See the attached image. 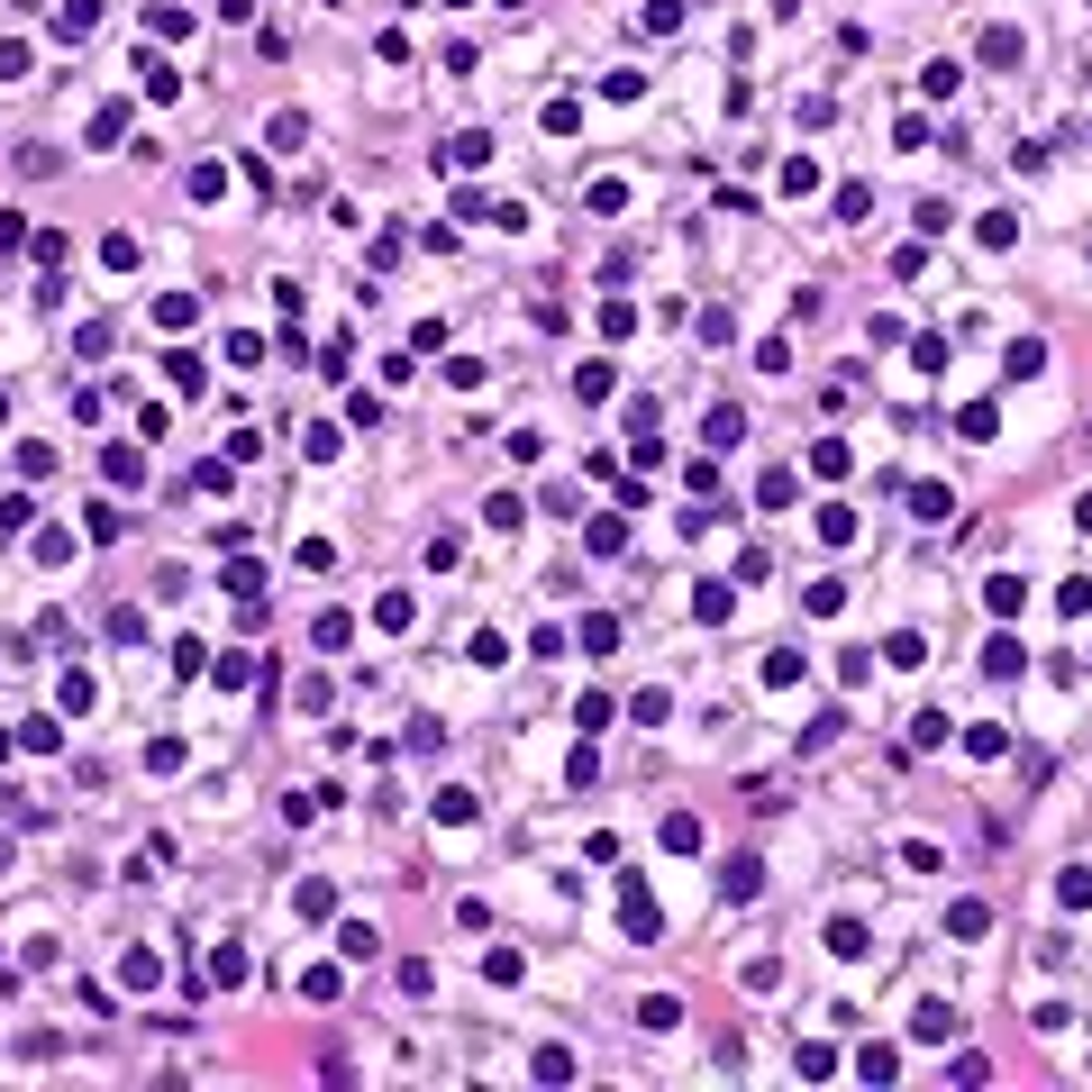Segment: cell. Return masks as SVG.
<instances>
[{"instance_id":"obj_30","label":"cell","mask_w":1092,"mask_h":1092,"mask_svg":"<svg viewBox=\"0 0 1092 1092\" xmlns=\"http://www.w3.org/2000/svg\"><path fill=\"white\" fill-rule=\"evenodd\" d=\"M374 619H383V629L401 637V629H410V592H383V601H374Z\"/></svg>"},{"instance_id":"obj_7","label":"cell","mask_w":1092,"mask_h":1092,"mask_svg":"<svg viewBox=\"0 0 1092 1092\" xmlns=\"http://www.w3.org/2000/svg\"><path fill=\"white\" fill-rule=\"evenodd\" d=\"M947 938H993V910H983V902H956V910H947Z\"/></svg>"},{"instance_id":"obj_1","label":"cell","mask_w":1092,"mask_h":1092,"mask_svg":"<svg viewBox=\"0 0 1092 1092\" xmlns=\"http://www.w3.org/2000/svg\"><path fill=\"white\" fill-rule=\"evenodd\" d=\"M619 920H629L637 947H656V938H665V920H656V902H647V884H637V874H619Z\"/></svg>"},{"instance_id":"obj_34","label":"cell","mask_w":1092,"mask_h":1092,"mask_svg":"<svg viewBox=\"0 0 1092 1092\" xmlns=\"http://www.w3.org/2000/svg\"><path fill=\"white\" fill-rule=\"evenodd\" d=\"M0 83H28V46H19V37L0 46Z\"/></svg>"},{"instance_id":"obj_17","label":"cell","mask_w":1092,"mask_h":1092,"mask_svg":"<svg viewBox=\"0 0 1092 1092\" xmlns=\"http://www.w3.org/2000/svg\"><path fill=\"white\" fill-rule=\"evenodd\" d=\"M629 546V510H611V520H592V556H619Z\"/></svg>"},{"instance_id":"obj_18","label":"cell","mask_w":1092,"mask_h":1092,"mask_svg":"<svg viewBox=\"0 0 1092 1092\" xmlns=\"http://www.w3.org/2000/svg\"><path fill=\"white\" fill-rule=\"evenodd\" d=\"M674 1020H683L674 993H647V1001H637V1029H674Z\"/></svg>"},{"instance_id":"obj_12","label":"cell","mask_w":1092,"mask_h":1092,"mask_svg":"<svg viewBox=\"0 0 1092 1092\" xmlns=\"http://www.w3.org/2000/svg\"><path fill=\"white\" fill-rule=\"evenodd\" d=\"M210 983H219V993H237V983H247V947H219V956H210Z\"/></svg>"},{"instance_id":"obj_20","label":"cell","mask_w":1092,"mask_h":1092,"mask_svg":"<svg viewBox=\"0 0 1092 1092\" xmlns=\"http://www.w3.org/2000/svg\"><path fill=\"white\" fill-rule=\"evenodd\" d=\"M856 1074H865V1084H892V1074H902V1056H892V1046H865Z\"/></svg>"},{"instance_id":"obj_8","label":"cell","mask_w":1092,"mask_h":1092,"mask_svg":"<svg viewBox=\"0 0 1092 1092\" xmlns=\"http://www.w3.org/2000/svg\"><path fill=\"white\" fill-rule=\"evenodd\" d=\"M136 474H146V465H136V447H101V483H119V492H128Z\"/></svg>"},{"instance_id":"obj_21","label":"cell","mask_w":1092,"mask_h":1092,"mask_svg":"<svg viewBox=\"0 0 1092 1092\" xmlns=\"http://www.w3.org/2000/svg\"><path fill=\"white\" fill-rule=\"evenodd\" d=\"M637 28H647V37H674V28H683V0H647V19H637Z\"/></svg>"},{"instance_id":"obj_35","label":"cell","mask_w":1092,"mask_h":1092,"mask_svg":"<svg viewBox=\"0 0 1092 1092\" xmlns=\"http://www.w3.org/2000/svg\"><path fill=\"white\" fill-rule=\"evenodd\" d=\"M1056 892H1066V902L1084 910V902H1092V865H1074V874H1066V884H1056Z\"/></svg>"},{"instance_id":"obj_14","label":"cell","mask_w":1092,"mask_h":1092,"mask_svg":"<svg viewBox=\"0 0 1092 1092\" xmlns=\"http://www.w3.org/2000/svg\"><path fill=\"white\" fill-rule=\"evenodd\" d=\"M702 437H710V447H738V437H747V419H738V410L720 401V410H710V419H702Z\"/></svg>"},{"instance_id":"obj_36","label":"cell","mask_w":1092,"mask_h":1092,"mask_svg":"<svg viewBox=\"0 0 1092 1092\" xmlns=\"http://www.w3.org/2000/svg\"><path fill=\"white\" fill-rule=\"evenodd\" d=\"M10 747H19V738H0V756H10Z\"/></svg>"},{"instance_id":"obj_16","label":"cell","mask_w":1092,"mask_h":1092,"mask_svg":"<svg viewBox=\"0 0 1092 1092\" xmlns=\"http://www.w3.org/2000/svg\"><path fill=\"white\" fill-rule=\"evenodd\" d=\"M119 136H128V110H119V101H110V110H91V146H101V156H110Z\"/></svg>"},{"instance_id":"obj_25","label":"cell","mask_w":1092,"mask_h":1092,"mask_svg":"<svg viewBox=\"0 0 1092 1092\" xmlns=\"http://www.w3.org/2000/svg\"><path fill=\"white\" fill-rule=\"evenodd\" d=\"M156 319H164V328H192V319H201V301H192V292H164Z\"/></svg>"},{"instance_id":"obj_23","label":"cell","mask_w":1092,"mask_h":1092,"mask_svg":"<svg viewBox=\"0 0 1092 1092\" xmlns=\"http://www.w3.org/2000/svg\"><path fill=\"white\" fill-rule=\"evenodd\" d=\"M793 1066H801V1074H811V1084H819V1074H838V1046H829V1038H811V1046H801V1056H793Z\"/></svg>"},{"instance_id":"obj_27","label":"cell","mask_w":1092,"mask_h":1092,"mask_svg":"<svg viewBox=\"0 0 1092 1092\" xmlns=\"http://www.w3.org/2000/svg\"><path fill=\"white\" fill-rule=\"evenodd\" d=\"M164 656H174V674H182V683H192V674H201V656H210V647H201V637H174V647H164Z\"/></svg>"},{"instance_id":"obj_31","label":"cell","mask_w":1092,"mask_h":1092,"mask_svg":"<svg viewBox=\"0 0 1092 1092\" xmlns=\"http://www.w3.org/2000/svg\"><path fill=\"white\" fill-rule=\"evenodd\" d=\"M1011 374H1020V383H1029V374H1046V346L1020 338V346H1011Z\"/></svg>"},{"instance_id":"obj_29","label":"cell","mask_w":1092,"mask_h":1092,"mask_svg":"<svg viewBox=\"0 0 1092 1092\" xmlns=\"http://www.w3.org/2000/svg\"><path fill=\"white\" fill-rule=\"evenodd\" d=\"M538 1084H574V1056H565V1046H538Z\"/></svg>"},{"instance_id":"obj_5","label":"cell","mask_w":1092,"mask_h":1092,"mask_svg":"<svg viewBox=\"0 0 1092 1092\" xmlns=\"http://www.w3.org/2000/svg\"><path fill=\"white\" fill-rule=\"evenodd\" d=\"M164 383H174V392H182V401H192V392H201V383H210V374H201V356H182V346H174V356H164Z\"/></svg>"},{"instance_id":"obj_22","label":"cell","mask_w":1092,"mask_h":1092,"mask_svg":"<svg viewBox=\"0 0 1092 1092\" xmlns=\"http://www.w3.org/2000/svg\"><path fill=\"white\" fill-rule=\"evenodd\" d=\"M583 647H592V656H611V647H619V619L592 611V619H583Z\"/></svg>"},{"instance_id":"obj_10","label":"cell","mask_w":1092,"mask_h":1092,"mask_svg":"<svg viewBox=\"0 0 1092 1092\" xmlns=\"http://www.w3.org/2000/svg\"><path fill=\"white\" fill-rule=\"evenodd\" d=\"M1020 637H983V674H1020Z\"/></svg>"},{"instance_id":"obj_4","label":"cell","mask_w":1092,"mask_h":1092,"mask_svg":"<svg viewBox=\"0 0 1092 1092\" xmlns=\"http://www.w3.org/2000/svg\"><path fill=\"white\" fill-rule=\"evenodd\" d=\"M910 1038H956V1011L947 1001H920V1011H910Z\"/></svg>"},{"instance_id":"obj_32","label":"cell","mask_w":1092,"mask_h":1092,"mask_svg":"<svg viewBox=\"0 0 1092 1092\" xmlns=\"http://www.w3.org/2000/svg\"><path fill=\"white\" fill-rule=\"evenodd\" d=\"M665 710H674L665 692H637V702H629V720H637V728H665Z\"/></svg>"},{"instance_id":"obj_24","label":"cell","mask_w":1092,"mask_h":1092,"mask_svg":"<svg viewBox=\"0 0 1092 1092\" xmlns=\"http://www.w3.org/2000/svg\"><path fill=\"white\" fill-rule=\"evenodd\" d=\"M292 902H301V920H328V910H338V884H301Z\"/></svg>"},{"instance_id":"obj_2","label":"cell","mask_w":1092,"mask_h":1092,"mask_svg":"<svg viewBox=\"0 0 1092 1092\" xmlns=\"http://www.w3.org/2000/svg\"><path fill=\"white\" fill-rule=\"evenodd\" d=\"M947 510H956V501H947V483H910V520H920V528H938Z\"/></svg>"},{"instance_id":"obj_3","label":"cell","mask_w":1092,"mask_h":1092,"mask_svg":"<svg viewBox=\"0 0 1092 1092\" xmlns=\"http://www.w3.org/2000/svg\"><path fill=\"white\" fill-rule=\"evenodd\" d=\"M956 437H965V447H983V437H1001V410H993V401L956 410Z\"/></svg>"},{"instance_id":"obj_6","label":"cell","mask_w":1092,"mask_h":1092,"mask_svg":"<svg viewBox=\"0 0 1092 1092\" xmlns=\"http://www.w3.org/2000/svg\"><path fill=\"white\" fill-rule=\"evenodd\" d=\"M346 637H356V619H346V611H319V619H310V647H319V656H328V647H346Z\"/></svg>"},{"instance_id":"obj_26","label":"cell","mask_w":1092,"mask_h":1092,"mask_svg":"<svg viewBox=\"0 0 1092 1092\" xmlns=\"http://www.w3.org/2000/svg\"><path fill=\"white\" fill-rule=\"evenodd\" d=\"M255 583H265V565H228V574H219V592H237V601H265Z\"/></svg>"},{"instance_id":"obj_33","label":"cell","mask_w":1092,"mask_h":1092,"mask_svg":"<svg viewBox=\"0 0 1092 1092\" xmlns=\"http://www.w3.org/2000/svg\"><path fill=\"white\" fill-rule=\"evenodd\" d=\"M829 947H838V956H865V920H829Z\"/></svg>"},{"instance_id":"obj_9","label":"cell","mask_w":1092,"mask_h":1092,"mask_svg":"<svg viewBox=\"0 0 1092 1092\" xmlns=\"http://www.w3.org/2000/svg\"><path fill=\"white\" fill-rule=\"evenodd\" d=\"M983 65H1001V73L1020 65V28H983Z\"/></svg>"},{"instance_id":"obj_28","label":"cell","mask_w":1092,"mask_h":1092,"mask_svg":"<svg viewBox=\"0 0 1092 1092\" xmlns=\"http://www.w3.org/2000/svg\"><path fill=\"white\" fill-rule=\"evenodd\" d=\"M574 720H583L592 738H601V728H611V692H583V702H574Z\"/></svg>"},{"instance_id":"obj_11","label":"cell","mask_w":1092,"mask_h":1092,"mask_svg":"<svg viewBox=\"0 0 1092 1092\" xmlns=\"http://www.w3.org/2000/svg\"><path fill=\"white\" fill-rule=\"evenodd\" d=\"M665 847H674V856H702V819L674 811V819H665Z\"/></svg>"},{"instance_id":"obj_13","label":"cell","mask_w":1092,"mask_h":1092,"mask_svg":"<svg viewBox=\"0 0 1092 1092\" xmlns=\"http://www.w3.org/2000/svg\"><path fill=\"white\" fill-rule=\"evenodd\" d=\"M91 19H101V0H65V10H55V37H91Z\"/></svg>"},{"instance_id":"obj_19","label":"cell","mask_w":1092,"mask_h":1092,"mask_svg":"<svg viewBox=\"0 0 1092 1092\" xmlns=\"http://www.w3.org/2000/svg\"><path fill=\"white\" fill-rule=\"evenodd\" d=\"M756 884H765V865H756V856L728 865V902H756Z\"/></svg>"},{"instance_id":"obj_15","label":"cell","mask_w":1092,"mask_h":1092,"mask_svg":"<svg viewBox=\"0 0 1092 1092\" xmlns=\"http://www.w3.org/2000/svg\"><path fill=\"white\" fill-rule=\"evenodd\" d=\"M10 738H19V747H37V756H55V747H65V728H55V720H19Z\"/></svg>"}]
</instances>
